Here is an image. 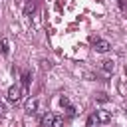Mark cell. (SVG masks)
I'll list each match as a JSON object with an SVG mask.
<instances>
[{"label": "cell", "instance_id": "cell-9", "mask_svg": "<svg viewBox=\"0 0 127 127\" xmlns=\"http://www.w3.org/2000/svg\"><path fill=\"white\" fill-rule=\"evenodd\" d=\"M65 115H67V117H75V115H77V109H75L73 105H67V107H65Z\"/></svg>", "mask_w": 127, "mask_h": 127}, {"label": "cell", "instance_id": "cell-2", "mask_svg": "<svg viewBox=\"0 0 127 127\" xmlns=\"http://www.w3.org/2000/svg\"><path fill=\"white\" fill-rule=\"evenodd\" d=\"M6 97H8V101L16 103V101L22 97V87H18V85H12V87L8 89V93H6Z\"/></svg>", "mask_w": 127, "mask_h": 127}, {"label": "cell", "instance_id": "cell-7", "mask_svg": "<svg viewBox=\"0 0 127 127\" xmlns=\"http://www.w3.org/2000/svg\"><path fill=\"white\" fill-rule=\"evenodd\" d=\"M34 10H36V2H34V0H30V2L26 4V8H24V14H26V16H30V14H34Z\"/></svg>", "mask_w": 127, "mask_h": 127}, {"label": "cell", "instance_id": "cell-5", "mask_svg": "<svg viewBox=\"0 0 127 127\" xmlns=\"http://www.w3.org/2000/svg\"><path fill=\"white\" fill-rule=\"evenodd\" d=\"M36 109H38V99L34 97V99H28L26 101V113H36Z\"/></svg>", "mask_w": 127, "mask_h": 127}, {"label": "cell", "instance_id": "cell-6", "mask_svg": "<svg viewBox=\"0 0 127 127\" xmlns=\"http://www.w3.org/2000/svg\"><path fill=\"white\" fill-rule=\"evenodd\" d=\"M54 113H46L44 117H42V127H52V123H54Z\"/></svg>", "mask_w": 127, "mask_h": 127}, {"label": "cell", "instance_id": "cell-4", "mask_svg": "<svg viewBox=\"0 0 127 127\" xmlns=\"http://www.w3.org/2000/svg\"><path fill=\"white\" fill-rule=\"evenodd\" d=\"M101 69L107 71V73H111V71L115 69V62H113V60H103V62H101Z\"/></svg>", "mask_w": 127, "mask_h": 127}, {"label": "cell", "instance_id": "cell-14", "mask_svg": "<svg viewBox=\"0 0 127 127\" xmlns=\"http://www.w3.org/2000/svg\"><path fill=\"white\" fill-rule=\"evenodd\" d=\"M125 115H127V105H125Z\"/></svg>", "mask_w": 127, "mask_h": 127}, {"label": "cell", "instance_id": "cell-3", "mask_svg": "<svg viewBox=\"0 0 127 127\" xmlns=\"http://www.w3.org/2000/svg\"><path fill=\"white\" fill-rule=\"evenodd\" d=\"M93 115H95L97 123H109L111 121V111H107V109H97Z\"/></svg>", "mask_w": 127, "mask_h": 127}, {"label": "cell", "instance_id": "cell-15", "mask_svg": "<svg viewBox=\"0 0 127 127\" xmlns=\"http://www.w3.org/2000/svg\"><path fill=\"white\" fill-rule=\"evenodd\" d=\"M125 75H127V65H125Z\"/></svg>", "mask_w": 127, "mask_h": 127}, {"label": "cell", "instance_id": "cell-12", "mask_svg": "<svg viewBox=\"0 0 127 127\" xmlns=\"http://www.w3.org/2000/svg\"><path fill=\"white\" fill-rule=\"evenodd\" d=\"M97 101H107V95L105 93H97Z\"/></svg>", "mask_w": 127, "mask_h": 127}, {"label": "cell", "instance_id": "cell-1", "mask_svg": "<svg viewBox=\"0 0 127 127\" xmlns=\"http://www.w3.org/2000/svg\"><path fill=\"white\" fill-rule=\"evenodd\" d=\"M93 50L99 52V54H105L111 50V44L107 40H99V38H93Z\"/></svg>", "mask_w": 127, "mask_h": 127}, {"label": "cell", "instance_id": "cell-8", "mask_svg": "<svg viewBox=\"0 0 127 127\" xmlns=\"http://www.w3.org/2000/svg\"><path fill=\"white\" fill-rule=\"evenodd\" d=\"M0 52H2L4 56L10 52V44H8V40H6V38H2V40H0Z\"/></svg>", "mask_w": 127, "mask_h": 127}, {"label": "cell", "instance_id": "cell-13", "mask_svg": "<svg viewBox=\"0 0 127 127\" xmlns=\"http://www.w3.org/2000/svg\"><path fill=\"white\" fill-rule=\"evenodd\" d=\"M60 103H62L64 107H67V105H69V101H67V97H62V99H60Z\"/></svg>", "mask_w": 127, "mask_h": 127}, {"label": "cell", "instance_id": "cell-10", "mask_svg": "<svg viewBox=\"0 0 127 127\" xmlns=\"http://www.w3.org/2000/svg\"><path fill=\"white\" fill-rule=\"evenodd\" d=\"M52 127H64V119H62L60 115H56V117H54V123H52Z\"/></svg>", "mask_w": 127, "mask_h": 127}, {"label": "cell", "instance_id": "cell-11", "mask_svg": "<svg viewBox=\"0 0 127 127\" xmlns=\"http://www.w3.org/2000/svg\"><path fill=\"white\" fill-rule=\"evenodd\" d=\"M93 123H97V119H95V115H91V117L87 119V127H93Z\"/></svg>", "mask_w": 127, "mask_h": 127}]
</instances>
